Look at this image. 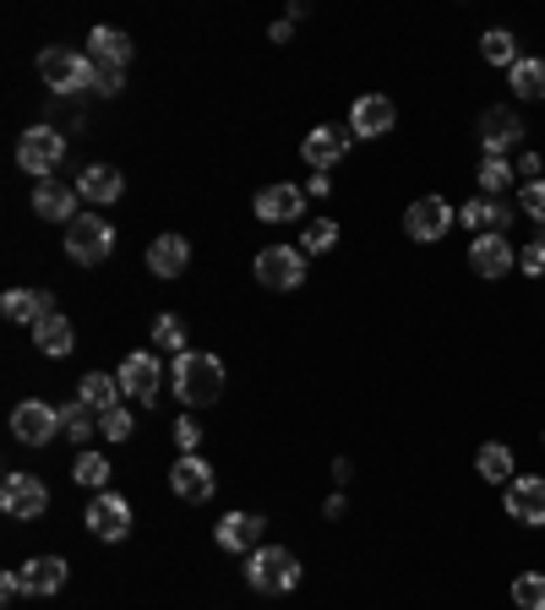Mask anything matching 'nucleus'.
Returning <instances> with one entry per match:
<instances>
[{"label": "nucleus", "mask_w": 545, "mask_h": 610, "mask_svg": "<svg viewBox=\"0 0 545 610\" xmlns=\"http://www.w3.org/2000/svg\"><path fill=\"white\" fill-rule=\"evenodd\" d=\"M120 393H131L137 404H159V393H164V371H159V360H153L148 349H137V354L120 360Z\"/></svg>", "instance_id": "6e6552de"}, {"label": "nucleus", "mask_w": 545, "mask_h": 610, "mask_svg": "<svg viewBox=\"0 0 545 610\" xmlns=\"http://www.w3.org/2000/svg\"><path fill=\"white\" fill-rule=\"evenodd\" d=\"M77 404L93 409V415L115 409V404H120V376H109V371H88V376H83V387H77Z\"/></svg>", "instance_id": "b1692460"}, {"label": "nucleus", "mask_w": 545, "mask_h": 610, "mask_svg": "<svg viewBox=\"0 0 545 610\" xmlns=\"http://www.w3.org/2000/svg\"><path fill=\"white\" fill-rule=\"evenodd\" d=\"M33 213H39V218H55V224H72V218H77V191L61 185V180H39V185H33Z\"/></svg>", "instance_id": "4be33fe9"}, {"label": "nucleus", "mask_w": 545, "mask_h": 610, "mask_svg": "<svg viewBox=\"0 0 545 610\" xmlns=\"http://www.w3.org/2000/svg\"><path fill=\"white\" fill-rule=\"evenodd\" d=\"M175 398H181L185 409H202V404H218V393H224V365L213 360V354H202V349H185L181 360H175Z\"/></svg>", "instance_id": "f257e3e1"}, {"label": "nucleus", "mask_w": 545, "mask_h": 610, "mask_svg": "<svg viewBox=\"0 0 545 610\" xmlns=\"http://www.w3.org/2000/svg\"><path fill=\"white\" fill-rule=\"evenodd\" d=\"M519 272H530V278H541V272H545V246H541V240L519 246Z\"/></svg>", "instance_id": "a19ab883"}, {"label": "nucleus", "mask_w": 545, "mask_h": 610, "mask_svg": "<svg viewBox=\"0 0 545 610\" xmlns=\"http://www.w3.org/2000/svg\"><path fill=\"white\" fill-rule=\"evenodd\" d=\"M88 61H98V66H126V61H131V39H126L120 28H93Z\"/></svg>", "instance_id": "bb28decb"}, {"label": "nucleus", "mask_w": 545, "mask_h": 610, "mask_svg": "<svg viewBox=\"0 0 545 610\" xmlns=\"http://www.w3.org/2000/svg\"><path fill=\"white\" fill-rule=\"evenodd\" d=\"M196 441H202V426H196L191 415H181V420H175V447H181V458L196 452Z\"/></svg>", "instance_id": "79ce46f5"}, {"label": "nucleus", "mask_w": 545, "mask_h": 610, "mask_svg": "<svg viewBox=\"0 0 545 610\" xmlns=\"http://www.w3.org/2000/svg\"><path fill=\"white\" fill-rule=\"evenodd\" d=\"M480 55H485L491 66H507V72H513V66L524 61V55H519V39H513L507 28H491V33L480 39Z\"/></svg>", "instance_id": "c756f323"}, {"label": "nucleus", "mask_w": 545, "mask_h": 610, "mask_svg": "<svg viewBox=\"0 0 545 610\" xmlns=\"http://www.w3.org/2000/svg\"><path fill=\"white\" fill-rule=\"evenodd\" d=\"M519 174H530V180H541V159H535V153H524V159H519Z\"/></svg>", "instance_id": "c03bdc74"}, {"label": "nucleus", "mask_w": 545, "mask_h": 610, "mask_svg": "<svg viewBox=\"0 0 545 610\" xmlns=\"http://www.w3.org/2000/svg\"><path fill=\"white\" fill-rule=\"evenodd\" d=\"M66 159V137L61 131H50V126H33V131H22V142H17V164L28 174H39V180H50V170Z\"/></svg>", "instance_id": "423d86ee"}, {"label": "nucleus", "mask_w": 545, "mask_h": 610, "mask_svg": "<svg viewBox=\"0 0 545 610\" xmlns=\"http://www.w3.org/2000/svg\"><path fill=\"white\" fill-rule=\"evenodd\" d=\"M519 207H524L530 218H541V224H545V180H524V191H519Z\"/></svg>", "instance_id": "ea45409f"}, {"label": "nucleus", "mask_w": 545, "mask_h": 610, "mask_svg": "<svg viewBox=\"0 0 545 610\" xmlns=\"http://www.w3.org/2000/svg\"><path fill=\"white\" fill-rule=\"evenodd\" d=\"M33 344L44 349L50 360H61V354H72V344H77V328H72V322H66L61 311H50V317H44V322L33 328Z\"/></svg>", "instance_id": "cd10ccee"}, {"label": "nucleus", "mask_w": 545, "mask_h": 610, "mask_svg": "<svg viewBox=\"0 0 545 610\" xmlns=\"http://www.w3.org/2000/svg\"><path fill=\"white\" fill-rule=\"evenodd\" d=\"M257 283H268V289H300L306 283V257L295 246H268L257 257Z\"/></svg>", "instance_id": "ddd939ff"}, {"label": "nucleus", "mask_w": 545, "mask_h": 610, "mask_svg": "<svg viewBox=\"0 0 545 610\" xmlns=\"http://www.w3.org/2000/svg\"><path fill=\"white\" fill-rule=\"evenodd\" d=\"M502 507H507V518L524 523V528H545V480L519 474V480L502 491Z\"/></svg>", "instance_id": "9d476101"}, {"label": "nucleus", "mask_w": 545, "mask_h": 610, "mask_svg": "<svg viewBox=\"0 0 545 610\" xmlns=\"http://www.w3.org/2000/svg\"><path fill=\"white\" fill-rule=\"evenodd\" d=\"M513 606L545 610V572H519V578H513Z\"/></svg>", "instance_id": "473e14b6"}, {"label": "nucleus", "mask_w": 545, "mask_h": 610, "mask_svg": "<svg viewBox=\"0 0 545 610\" xmlns=\"http://www.w3.org/2000/svg\"><path fill=\"white\" fill-rule=\"evenodd\" d=\"M50 289H6V300H0V311H6V322H44L50 317Z\"/></svg>", "instance_id": "5701e85b"}, {"label": "nucleus", "mask_w": 545, "mask_h": 610, "mask_svg": "<svg viewBox=\"0 0 545 610\" xmlns=\"http://www.w3.org/2000/svg\"><path fill=\"white\" fill-rule=\"evenodd\" d=\"M153 344L181 360V354H185V322H181V317H159V322H153Z\"/></svg>", "instance_id": "f704fd0d"}, {"label": "nucleus", "mask_w": 545, "mask_h": 610, "mask_svg": "<svg viewBox=\"0 0 545 610\" xmlns=\"http://www.w3.org/2000/svg\"><path fill=\"white\" fill-rule=\"evenodd\" d=\"M0 595H6V600H11V595H22V578H17V572H6V578H0Z\"/></svg>", "instance_id": "a18cd8bd"}, {"label": "nucleus", "mask_w": 545, "mask_h": 610, "mask_svg": "<svg viewBox=\"0 0 545 610\" xmlns=\"http://www.w3.org/2000/svg\"><path fill=\"white\" fill-rule=\"evenodd\" d=\"M306 213V191L300 185H263L257 191V218L263 224H295Z\"/></svg>", "instance_id": "f3484780"}, {"label": "nucleus", "mask_w": 545, "mask_h": 610, "mask_svg": "<svg viewBox=\"0 0 545 610\" xmlns=\"http://www.w3.org/2000/svg\"><path fill=\"white\" fill-rule=\"evenodd\" d=\"M11 436L28 441V447L55 441V436H61V409H50V404H39V398L17 404V409H11Z\"/></svg>", "instance_id": "1a4fd4ad"}, {"label": "nucleus", "mask_w": 545, "mask_h": 610, "mask_svg": "<svg viewBox=\"0 0 545 610\" xmlns=\"http://www.w3.org/2000/svg\"><path fill=\"white\" fill-rule=\"evenodd\" d=\"M507 83H513V93H519V98H545V61L524 55V61L507 72Z\"/></svg>", "instance_id": "7c9ffc66"}, {"label": "nucleus", "mask_w": 545, "mask_h": 610, "mask_svg": "<svg viewBox=\"0 0 545 610\" xmlns=\"http://www.w3.org/2000/svg\"><path fill=\"white\" fill-rule=\"evenodd\" d=\"M453 224H458V213L442 202V196H415V202L404 207V235L420 240V246H437Z\"/></svg>", "instance_id": "20e7f679"}, {"label": "nucleus", "mask_w": 545, "mask_h": 610, "mask_svg": "<svg viewBox=\"0 0 545 610\" xmlns=\"http://www.w3.org/2000/svg\"><path fill=\"white\" fill-rule=\"evenodd\" d=\"M17 578H22V595L50 600V595L66 589V561H61V556H33L28 567H17Z\"/></svg>", "instance_id": "6ab92c4d"}, {"label": "nucleus", "mask_w": 545, "mask_h": 610, "mask_svg": "<svg viewBox=\"0 0 545 610\" xmlns=\"http://www.w3.org/2000/svg\"><path fill=\"white\" fill-rule=\"evenodd\" d=\"M535 240H541V246H545V224H541V235H535Z\"/></svg>", "instance_id": "49530a36"}, {"label": "nucleus", "mask_w": 545, "mask_h": 610, "mask_svg": "<svg viewBox=\"0 0 545 610\" xmlns=\"http://www.w3.org/2000/svg\"><path fill=\"white\" fill-rule=\"evenodd\" d=\"M0 507L11 518H44L50 513V485L39 474H6L0 480Z\"/></svg>", "instance_id": "0eeeda50"}, {"label": "nucleus", "mask_w": 545, "mask_h": 610, "mask_svg": "<svg viewBox=\"0 0 545 610\" xmlns=\"http://www.w3.org/2000/svg\"><path fill=\"white\" fill-rule=\"evenodd\" d=\"M328 191H333V180H328L322 170H317L311 180H306V196H328Z\"/></svg>", "instance_id": "37998d69"}, {"label": "nucleus", "mask_w": 545, "mask_h": 610, "mask_svg": "<svg viewBox=\"0 0 545 610\" xmlns=\"http://www.w3.org/2000/svg\"><path fill=\"white\" fill-rule=\"evenodd\" d=\"M72 480H77L83 491H104V480H109V458H104V452H77Z\"/></svg>", "instance_id": "2f4dec72"}, {"label": "nucleus", "mask_w": 545, "mask_h": 610, "mask_svg": "<svg viewBox=\"0 0 545 610\" xmlns=\"http://www.w3.org/2000/svg\"><path fill=\"white\" fill-rule=\"evenodd\" d=\"M61 431L72 436V441H88V436H93V409H83V404H66V409H61Z\"/></svg>", "instance_id": "c9c22d12"}, {"label": "nucleus", "mask_w": 545, "mask_h": 610, "mask_svg": "<svg viewBox=\"0 0 545 610\" xmlns=\"http://www.w3.org/2000/svg\"><path fill=\"white\" fill-rule=\"evenodd\" d=\"M339 246V224L333 218H311L306 224V252H333Z\"/></svg>", "instance_id": "e433bc0d"}, {"label": "nucleus", "mask_w": 545, "mask_h": 610, "mask_svg": "<svg viewBox=\"0 0 545 610\" xmlns=\"http://www.w3.org/2000/svg\"><path fill=\"white\" fill-rule=\"evenodd\" d=\"M474 180H480L485 196H502V191L513 185V164H507V159H480V174H474Z\"/></svg>", "instance_id": "72a5a7b5"}, {"label": "nucleus", "mask_w": 545, "mask_h": 610, "mask_svg": "<svg viewBox=\"0 0 545 610\" xmlns=\"http://www.w3.org/2000/svg\"><path fill=\"white\" fill-rule=\"evenodd\" d=\"M246 584H252L257 595H289V589L300 584V561H295V550H284V545L252 550V556H246Z\"/></svg>", "instance_id": "f03ea898"}, {"label": "nucleus", "mask_w": 545, "mask_h": 610, "mask_svg": "<svg viewBox=\"0 0 545 610\" xmlns=\"http://www.w3.org/2000/svg\"><path fill=\"white\" fill-rule=\"evenodd\" d=\"M350 142H355V131H350V126H317V131H306L300 159H306L311 170H333V164L350 153Z\"/></svg>", "instance_id": "f8f14e48"}, {"label": "nucleus", "mask_w": 545, "mask_h": 610, "mask_svg": "<svg viewBox=\"0 0 545 610\" xmlns=\"http://www.w3.org/2000/svg\"><path fill=\"white\" fill-rule=\"evenodd\" d=\"M77 191L88 196V202H120V191H126V174L120 170H109V164H93V170L77 174Z\"/></svg>", "instance_id": "393cba45"}, {"label": "nucleus", "mask_w": 545, "mask_h": 610, "mask_svg": "<svg viewBox=\"0 0 545 610\" xmlns=\"http://www.w3.org/2000/svg\"><path fill=\"white\" fill-rule=\"evenodd\" d=\"M507 218H513V207H507L502 196H474V202H463V207H458V224H463L474 240H480V235H496Z\"/></svg>", "instance_id": "a211bd4d"}, {"label": "nucleus", "mask_w": 545, "mask_h": 610, "mask_svg": "<svg viewBox=\"0 0 545 610\" xmlns=\"http://www.w3.org/2000/svg\"><path fill=\"white\" fill-rule=\"evenodd\" d=\"M88 528L98 534V539H126V534H131V502L98 491V496L88 502Z\"/></svg>", "instance_id": "4468645a"}, {"label": "nucleus", "mask_w": 545, "mask_h": 610, "mask_svg": "<svg viewBox=\"0 0 545 610\" xmlns=\"http://www.w3.org/2000/svg\"><path fill=\"white\" fill-rule=\"evenodd\" d=\"M519 142H524V120L507 104H496V109L480 115V148H485V159H507V148H519Z\"/></svg>", "instance_id": "9b49d317"}, {"label": "nucleus", "mask_w": 545, "mask_h": 610, "mask_svg": "<svg viewBox=\"0 0 545 610\" xmlns=\"http://www.w3.org/2000/svg\"><path fill=\"white\" fill-rule=\"evenodd\" d=\"M263 528L268 523L257 518V513H229V518H218V545L252 556V550H263Z\"/></svg>", "instance_id": "412c9836"}, {"label": "nucleus", "mask_w": 545, "mask_h": 610, "mask_svg": "<svg viewBox=\"0 0 545 610\" xmlns=\"http://www.w3.org/2000/svg\"><path fill=\"white\" fill-rule=\"evenodd\" d=\"M513 261H519V252H513L502 235H480V240H469V267H474L480 278H502V272H513Z\"/></svg>", "instance_id": "aec40b11"}, {"label": "nucleus", "mask_w": 545, "mask_h": 610, "mask_svg": "<svg viewBox=\"0 0 545 610\" xmlns=\"http://www.w3.org/2000/svg\"><path fill=\"white\" fill-rule=\"evenodd\" d=\"M39 77L44 87H55V93H77V87H93V61L83 50H44L39 55Z\"/></svg>", "instance_id": "39448f33"}, {"label": "nucleus", "mask_w": 545, "mask_h": 610, "mask_svg": "<svg viewBox=\"0 0 545 610\" xmlns=\"http://www.w3.org/2000/svg\"><path fill=\"white\" fill-rule=\"evenodd\" d=\"M393 126H398L393 98H382V93H365V98H355V109H350V131H355V137H387Z\"/></svg>", "instance_id": "dca6fc26"}, {"label": "nucleus", "mask_w": 545, "mask_h": 610, "mask_svg": "<svg viewBox=\"0 0 545 610\" xmlns=\"http://www.w3.org/2000/svg\"><path fill=\"white\" fill-rule=\"evenodd\" d=\"M474 469H480V480H496L502 491L519 480V474H513V452H507L502 441H485V447H480V458H474Z\"/></svg>", "instance_id": "c85d7f7f"}, {"label": "nucleus", "mask_w": 545, "mask_h": 610, "mask_svg": "<svg viewBox=\"0 0 545 610\" xmlns=\"http://www.w3.org/2000/svg\"><path fill=\"white\" fill-rule=\"evenodd\" d=\"M109 252H115V229H109L104 218L77 213V218L66 224V257L77 261V267H98V261H109Z\"/></svg>", "instance_id": "7ed1b4c3"}, {"label": "nucleus", "mask_w": 545, "mask_h": 610, "mask_svg": "<svg viewBox=\"0 0 545 610\" xmlns=\"http://www.w3.org/2000/svg\"><path fill=\"white\" fill-rule=\"evenodd\" d=\"M120 87H126V66H98V61H93V87H88V93H98V98H115Z\"/></svg>", "instance_id": "4c0bfd02"}, {"label": "nucleus", "mask_w": 545, "mask_h": 610, "mask_svg": "<svg viewBox=\"0 0 545 610\" xmlns=\"http://www.w3.org/2000/svg\"><path fill=\"white\" fill-rule=\"evenodd\" d=\"M185 261H191V246H185L181 235H159V240L148 246V267H153L159 278H181Z\"/></svg>", "instance_id": "a878e982"}, {"label": "nucleus", "mask_w": 545, "mask_h": 610, "mask_svg": "<svg viewBox=\"0 0 545 610\" xmlns=\"http://www.w3.org/2000/svg\"><path fill=\"white\" fill-rule=\"evenodd\" d=\"M213 469H207V458H196V452H185L175 458V469H170V491L181 496V502H207L213 496Z\"/></svg>", "instance_id": "2eb2a0df"}, {"label": "nucleus", "mask_w": 545, "mask_h": 610, "mask_svg": "<svg viewBox=\"0 0 545 610\" xmlns=\"http://www.w3.org/2000/svg\"><path fill=\"white\" fill-rule=\"evenodd\" d=\"M98 431L109 436V441H126V436H131V409H126V404L104 409V415H98Z\"/></svg>", "instance_id": "58836bf2"}]
</instances>
